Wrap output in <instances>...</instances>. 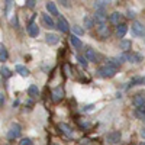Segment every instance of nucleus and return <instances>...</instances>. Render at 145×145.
<instances>
[{
	"label": "nucleus",
	"mask_w": 145,
	"mask_h": 145,
	"mask_svg": "<svg viewBox=\"0 0 145 145\" xmlns=\"http://www.w3.org/2000/svg\"><path fill=\"white\" fill-rule=\"evenodd\" d=\"M116 72H118V68H113V67H110V65L105 64V65L99 67L97 76L102 77V78H112V77L116 76Z\"/></svg>",
	"instance_id": "1"
},
{
	"label": "nucleus",
	"mask_w": 145,
	"mask_h": 145,
	"mask_svg": "<svg viewBox=\"0 0 145 145\" xmlns=\"http://www.w3.org/2000/svg\"><path fill=\"white\" fill-rule=\"evenodd\" d=\"M119 59L120 61H128V63H132V64H138L142 61V55L141 54H137V52H131V51H126L123 52L122 55H119Z\"/></svg>",
	"instance_id": "2"
},
{
	"label": "nucleus",
	"mask_w": 145,
	"mask_h": 145,
	"mask_svg": "<svg viewBox=\"0 0 145 145\" xmlns=\"http://www.w3.org/2000/svg\"><path fill=\"white\" fill-rule=\"evenodd\" d=\"M131 31L132 33H134L137 38H145V26L142 25L141 22H134L132 23V26H131Z\"/></svg>",
	"instance_id": "3"
},
{
	"label": "nucleus",
	"mask_w": 145,
	"mask_h": 145,
	"mask_svg": "<svg viewBox=\"0 0 145 145\" xmlns=\"http://www.w3.org/2000/svg\"><path fill=\"white\" fill-rule=\"evenodd\" d=\"M20 131H22V128H20L19 123H12V125H10V129H9V132H7V138H9V139H16V138H19V137H20Z\"/></svg>",
	"instance_id": "4"
},
{
	"label": "nucleus",
	"mask_w": 145,
	"mask_h": 145,
	"mask_svg": "<svg viewBox=\"0 0 145 145\" xmlns=\"http://www.w3.org/2000/svg\"><path fill=\"white\" fill-rule=\"evenodd\" d=\"M120 138H122V134H120L119 131H112V132H109L107 137H106V141L107 144H110V145H115L120 141Z\"/></svg>",
	"instance_id": "5"
},
{
	"label": "nucleus",
	"mask_w": 145,
	"mask_h": 145,
	"mask_svg": "<svg viewBox=\"0 0 145 145\" xmlns=\"http://www.w3.org/2000/svg\"><path fill=\"white\" fill-rule=\"evenodd\" d=\"M41 18H42V25H44L46 29H54V28L57 26L55 22H54V19L48 15V13H42Z\"/></svg>",
	"instance_id": "6"
},
{
	"label": "nucleus",
	"mask_w": 145,
	"mask_h": 145,
	"mask_svg": "<svg viewBox=\"0 0 145 145\" xmlns=\"http://www.w3.org/2000/svg\"><path fill=\"white\" fill-rule=\"evenodd\" d=\"M57 28L59 29V32H63V33H68L70 32V25H68V22L65 20V18H63V16L58 19Z\"/></svg>",
	"instance_id": "7"
},
{
	"label": "nucleus",
	"mask_w": 145,
	"mask_h": 145,
	"mask_svg": "<svg viewBox=\"0 0 145 145\" xmlns=\"http://www.w3.org/2000/svg\"><path fill=\"white\" fill-rule=\"evenodd\" d=\"M97 33L102 39H106V38H109V35H110V31L106 26V23H99L97 25Z\"/></svg>",
	"instance_id": "8"
},
{
	"label": "nucleus",
	"mask_w": 145,
	"mask_h": 145,
	"mask_svg": "<svg viewBox=\"0 0 145 145\" xmlns=\"http://www.w3.org/2000/svg\"><path fill=\"white\" fill-rule=\"evenodd\" d=\"M132 103H134L135 107H142V106H145V94H144V93L135 94L134 99H132Z\"/></svg>",
	"instance_id": "9"
},
{
	"label": "nucleus",
	"mask_w": 145,
	"mask_h": 145,
	"mask_svg": "<svg viewBox=\"0 0 145 145\" xmlns=\"http://www.w3.org/2000/svg\"><path fill=\"white\" fill-rule=\"evenodd\" d=\"M63 97H64V90H63V87H55L54 90H52V100L55 102V103H58V102H61L63 100Z\"/></svg>",
	"instance_id": "10"
},
{
	"label": "nucleus",
	"mask_w": 145,
	"mask_h": 145,
	"mask_svg": "<svg viewBox=\"0 0 145 145\" xmlns=\"http://www.w3.org/2000/svg\"><path fill=\"white\" fill-rule=\"evenodd\" d=\"M106 19H107L106 10H96V13H94V22H96V25H99V23H105Z\"/></svg>",
	"instance_id": "11"
},
{
	"label": "nucleus",
	"mask_w": 145,
	"mask_h": 145,
	"mask_svg": "<svg viewBox=\"0 0 145 145\" xmlns=\"http://www.w3.org/2000/svg\"><path fill=\"white\" fill-rule=\"evenodd\" d=\"M84 57L87 58V61H91V63L97 61V55H96L93 48H86V51H84Z\"/></svg>",
	"instance_id": "12"
},
{
	"label": "nucleus",
	"mask_w": 145,
	"mask_h": 145,
	"mask_svg": "<svg viewBox=\"0 0 145 145\" xmlns=\"http://www.w3.org/2000/svg\"><path fill=\"white\" fill-rule=\"evenodd\" d=\"M45 41L48 45H57L59 42V36L57 33H46L45 36Z\"/></svg>",
	"instance_id": "13"
},
{
	"label": "nucleus",
	"mask_w": 145,
	"mask_h": 145,
	"mask_svg": "<svg viewBox=\"0 0 145 145\" xmlns=\"http://www.w3.org/2000/svg\"><path fill=\"white\" fill-rule=\"evenodd\" d=\"M122 13H119V12H113V13L109 16V20H110V23H113V25H119V23H122Z\"/></svg>",
	"instance_id": "14"
},
{
	"label": "nucleus",
	"mask_w": 145,
	"mask_h": 145,
	"mask_svg": "<svg viewBox=\"0 0 145 145\" xmlns=\"http://www.w3.org/2000/svg\"><path fill=\"white\" fill-rule=\"evenodd\" d=\"M28 33L32 36V38H36V36L39 35V28H38V25H36V23H33V22H31L29 25H28Z\"/></svg>",
	"instance_id": "15"
},
{
	"label": "nucleus",
	"mask_w": 145,
	"mask_h": 145,
	"mask_svg": "<svg viewBox=\"0 0 145 145\" xmlns=\"http://www.w3.org/2000/svg\"><path fill=\"white\" fill-rule=\"evenodd\" d=\"M58 128H59V131H61L64 135H67L68 138H72V135H74V134H72V129H71L67 123H59Z\"/></svg>",
	"instance_id": "16"
},
{
	"label": "nucleus",
	"mask_w": 145,
	"mask_h": 145,
	"mask_svg": "<svg viewBox=\"0 0 145 145\" xmlns=\"http://www.w3.org/2000/svg\"><path fill=\"white\" fill-rule=\"evenodd\" d=\"M70 44L74 46L76 50H80V48L83 46V42H81V39L78 38L77 35H71V36H70Z\"/></svg>",
	"instance_id": "17"
},
{
	"label": "nucleus",
	"mask_w": 145,
	"mask_h": 145,
	"mask_svg": "<svg viewBox=\"0 0 145 145\" xmlns=\"http://www.w3.org/2000/svg\"><path fill=\"white\" fill-rule=\"evenodd\" d=\"M128 32V26L125 25V23H119L118 28H116V35H118V38H123V36L126 35Z\"/></svg>",
	"instance_id": "18"
},
{
	"label": "nucleus",
	"mask_w": 145,
	"mask_h": 145,
	"mask_svg": "<svg viewBox=\"0 0 145 145\" xmlns=\"http://www.w3.org/2000/svg\"><path fill=\"white\" fill-rule=\"evenodd\" d=\"M45 7H46V10H48V12H50V15H52V16H59V13H58V9H57L55 3H52V2H48V3L45 5Z\"/></svg>",
	"instance_id": "19"
},
{
	"label": "nucleus",
	"mask_w": 145,
	"mask_h": 145,
	"mask_svg": "<svg viewBox=\"0 0 145 145\" xmlns=\"http://www.w3.org/2000/svg\"><path fill=\"white\" fill-rule=\"evenodd\" d=\"M7 58H9V54H7L6 46H5L3 44H0V63L7 61Z\"/></svg>",
	"instance_id": "20"
},
{
	"label": "nucleus",
	"mask_w": 145,
	"mask_h": 145,
	"mask_svg": "<svg viewBox=\"0 0 145 145\" xmlns=\"http://www.w3.org/2000/svg\"><path fill=\"white\" fill-rule=\"evenodd\" d=\"M15 70H16V72H19V76H22V77H28V76H29V70H28L26 67L20 65V64H18V65L15 67Z\"/></svg>",
	"instance_id": "21"
},
{
	"label": "nucleus",
	"mask_w": 145,
	"mask_h": 145,
	"mask_svg": "<svg viewBox=\"0 0 145 145\" xmlns=\"http://www.w3.org/2000/svg\"><path fill=\"white\" fill-rule=\"evenodd\" d=\"M119 46H120V50H123L125 52L126 51H131V46H132V42L129 39H122L119 42Z\"/></svg>",
	"instance_id": "22"
},
{
	"label": "nucleus",
	"mask_w": 145,
	"mask_h": 145,
	"mask_svg": "<svg viewBox=\"0 0 145 145\" xmlns=\"http://www.w3.org/2000/svg\"><path fill=\"white\" fill-rule=\"evenodd\" d=\"M134 115H135V118H138V119H141V120H145V106L137 107L135 112H134Z\"/></svg>",
	"instance_id": "23"
},
{
	"label": "nucleus",
	"mask_w": 145,
	"mask_h": 145,
	"mask_svg": "<svg viewBox=\"0 0 145 145\" xmlns=\"http://www.w3.org/2000/svg\"><path fill=\"white\" fill-rule=\"evenodd\" d=\"M107 5H109V0H96L94 7H96V10H105Z\"/></svg>",
	"instance_id": "24"
},
{
	"label": "nucleus",
	"mask_w": 145,
	"mask_h": 145,
	"mask_svg": "<svg viewBox=\"0 0 145 145\" xmlns=\"http://www.w3.org/2000/svg\"><path fill=\"white\" fill-rule=\"evenodd\" d=\"M120 64H122V61L119 59V57H118V58H109V59H107V65H110V67H113V68H119Z\"/></svg>",
	"instance_id": "25"
},
{
	"label": "nucleus",
	"mask_w": 145,
	"mask_h": 145,
	"mask_svg": "<svg viewBox=\"0 0 145 145\" xmlns=\"http://www.w3.org/2000/svg\"><path fill=\"white\" fill-rule=\"evenodd\" d=\"M83 23H84V26H86V29H91L94 26V19H91L90 16H84Z\"/></svg>",
	"instance_id": "26"
},
{
	"label": "nucleus",
	"mask_w": 145,
	"mask_h": 145,
	"mask_svg": "<svg viewBox=\"0 0 145 145\" xmlns=\"http://www.w3.org/2000/svg\"><path fill=\"white\" fill-rule=\"evenodd\" d=\"M28 94L31 97H36V96L39 94V90H38V86H35V84H31L29 89H28Z\"/></svg>",
	"instance_id": "27"
},
{
	"label": "nucleus",
	"mask_w": 145,
	"mask_h": 145,
	"mask_svg": "<svg viewBox=\"0 0 145 145\" xmlns=\"http://www.w3.org/2000/svg\"><path fill=\"white\" fill-rule=\"evenodd\" d=\"M0 72H2V76H3L5 78H9V77L12 76V72H10V70H9L7 67H2V68H0Z\"/></svg>",
	"instance_id": "28"
},
{
	"label": "nucleus",
	"mask_w": 145,
	"mask_h": 145,
	"mask_svg": "<svg viewBox=\"0 0 145 145\" xmlns=\"http://www.w3.org/2000/svg\"><path fill=\"white\" fill-rule=\"evenodd\" d=\"M19 145H33V142H32V139H29V138H23V139H20Z\"/></svg>",
	"instance_id": "29"
},
{
	"label": "nucleus",
	"mask_w": 145,
	"mask_h": 145,
	"mask_svg": "<svg viewBox=\"0 0 145 145\" xmlns=\"http://www.w3.org/2000/svg\"><path fill=\"white\" fill-rule=\"evenodd\" d=\"M77 59H78V63H80L81 65L87 67V58H86V57H81V55H78V57H77Z\"/></svg>",
	"instance_id": "30"
},
{
	"label": "nucleus",
	"mask_w": 145,
	"mask_h": 145,
	"mask_svg": "<svg viewBox=\"0 0 145 145\" xmlns=\"http://www.w3.org/2000/svg\"><path fill=\"white\" fill-rule=\"evenodd\" d=\"M5 13L7 15L9 13V9H10V6H12V0H5Z\"/></svg>",
	"instance_id": "31"
},
{
	"label": "nucleus",
	"mask_w": 145,
	"mask_h": 145,
	"mask_svg": "<svg viewBox=\"0 0 145 145\" xmlns=\"http://www.w3.org/2000/svg\"><path fill=\"white\" fill-rule=\"evenodd\" d=\"M72 31H74L77 35H83L84 33V29H81L80 26H72Z\"/></svg>",
	"instance_id": "32"
},
{
	"label": "nucleus",
	"mask_w": 145,
	"mask_h": 145,
	"mask_svg": "<svg viewBox=\"0 0 145 145\" xmlns=\"http://www.w3.org/2000/svg\"><path fill=\"white\" fill-rule=\"evenodd\" d=\"M35 3H36V0H26V6L31 7V9L35 6Z\"/></svg>",
	"instance_id": "33"
},
{
	"label": "nucleus",
	"mask_w": 145,
	"mask_h": 145,
	"mask_svg": "<svg viewBox=\"0 0 145 145\" xmlns=\"http://www.w3.org/2000/svg\"><path fill=\"white\" fill-rule=\"evenodd\" d=\"M58 2L61 3V5L64 6V7H67V9L70 7V2H68V0H58Z\"/></svg>",
	"instance_id": "34"
},
{
	"label": "nucleus",
	"mask_w": 145,
	"mask_h": 145,
	"mask_svg": "<svg viewBox=\"0 0 145 145\" xmlns=\"http://www.w3.org/2000/svg\"><path fill=\"white\" fill-rule=\"evenodd\" d=\"M5 103V94L3 93H0V105Z\"/></svg>",
	"instance_id": "35"
},
{
	"label": "nucleus",
	"mask_w": 145,
	"mask_h": 145,
	"mask_svg": "<svg viewBox=\"0 0 145 145\" xmlns=\"http://www.w3.org/2000/svg\"><path fill=\"white\" fill-rule=\"evenodd\" d=\"M91 109H93V105H89V106H86V107H84V110H86V112H89V110H91Z\"/></svg>",
	"instance_id": "36"
},
{
	"label": "nucleus",
	"mask_w": 145,
	"mask_h": 145,
	"mask_svg": "<svg viewBox=\"0 0 145 145\" xmlns=\"http://www.w3.org/2000/svg\"><path fill=\"white\" fill-rule=\"evenodd\" d=\"M139 84H145V76L144 77H139Z\"/></svg>",
	"instance_id": "37"
},
{
	"label": "nucleus",
	"mask_w": 145,
	"mask_h": 145,
	"mask_svg": "<svg viewBox=\"0 0 145 145\" xmlns=\"http://www.w3.org/2000/svg\"><path fill=\"white\" fill-rule=\"evenodd\" d=\"M139 134H141V137L145 139V128H144V129H141V132H139Z\"/></svg>",
	"instance_id": "38"
},
{
	"label": "nucleus",
	"mask_w": 145,
	"mask_h": 145,
	"mask_svg": "<svg viewBox=\"0 0 145 145\" xmlns=\"http://www.w3.org/2000/svg\"><path fill=\"white\" fill-rule=\"evenodd\" d=\"M134 16H135V15H134V12H131V10H129V12H128V18L131 19V18H134Z\"/></svg>",
	"instance_id": "39"
},
{
	"label": "nucleus",
	"mask_w": 145,
	"mask_h": 145,
	"mask_svg": "<svg viewBox=\"0 0 145 145\" xmlns=\"http://www.w3.org/2000/svg\"><path fill=\"white\" fill-rule=\"evenodd\" d=\"M12 23H13V25H15V26H18V19H16V16L13 18V20H12Z\"/></svg>",
	"instance_id": "40"
},
{
	"label": "nucleus",
	"mask_w": 145,
	"mask_h": 145,
	"mask_svg": "<svg viewBox=\"0 0 145 145\" xmlns=\"http://www.w3.org/2000/svg\"><path fill=\"white\" fill-rule=\"evenodd\" d=\"M139 145H145V142H141V144H139Z\"/></svg>",
	"instance_id": "41"
}]
</instances>
